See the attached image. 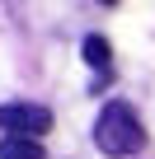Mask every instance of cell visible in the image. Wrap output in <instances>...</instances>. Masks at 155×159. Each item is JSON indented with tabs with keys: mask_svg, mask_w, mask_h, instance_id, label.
I'll return each instance as SVG.
<instances>
[{
	"mask_svg": "<svg viewBox=\"0 0 155 159\" xmlns=\"http://www.w3.org/2000/svg\"><path fill=\"white\" fill-rule=\"evenodd\" d=\"M94 145L108 154V159H127L146 145V131L132 112V103H104L99 122H94Z\"/></svg>",
	"mask_w": 155,
	"mask_h": 159,
	"instance_id": "cell-1",
	"label": "cell"
},
{
	"mask_svg": "<svg viewBox=\"0 0 155 159\" xmlns=\"http://www.w3.org/2000/svg\"><path fill=\"white\" fill-rule=\"evenodd\" d=\"M0 126L24 131V136H47L52 131V112L42 103H10V108H0Z\"/></svg>",
	"mask_w": 155,
	"mask_h": 159,
	"instance_id": "cell-2",
	"label": "cell"
},
{
	"mask_svg": "<svg viewBox=\"0 0 155 159\" xmlns=\"http://www.w3.org/2000/svg\"><path fill=\"white\" fill-rule=\"evenodd\" d=\"M0 159H47L38 136H24V131H10L5 140H0Z\"/></svg>",
	"mask_w": 155,
	"mask_h": 159,
	"instance_id": "cell-3",
	"label": "cell"
},
{
	"mask_svg": "<svg viewBox=\"0 0 155 159\" xmlns=\"http://www.w3.org/2000/svg\"><path fill=\"white\" fill-rule=\"evenodd\" d=\"M80 52H85V61L99 66V70H108V61H113V47H108V38H99V33H90Z\"/></svg>",
	"mask_w": 155,
	"mask_h": 159,
	"instance_id": "cell-4",
	"label": "cell"
},
{
	"mask_svg": "<svg viewBox=\"0 0 155 159\" xmlns=\"http://www.w3.org/2000/svg\"><path fill=\"white\" fill-rule=\"evenodd\" d=\"M99 5H118V0H99Z\"/></svg>",
	"mask_w": 155,
	"mask_h": 159,
	"instance_id": "cell-5",
	"label": "cell"
}]
</instances>
